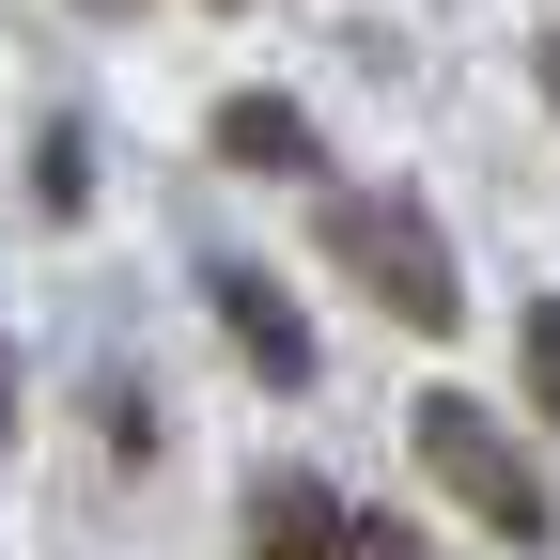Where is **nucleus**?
<instances>
[{
  "instance_id": "1",
  "label": "nucleus",
  "mask_w": 560,
  "mask_h": 560,
  "mask_svg": "<svg viewBox=\"0 0 560 560\" xmlns=\"http://www.w3.org/2000/svg\"><path fill=\"white\" fill-rule=\"evenodd\" d=\"M327 249L359 265V296H374L389 327H420V342H452V327H467V280H452L436 219H420L405 187H342V202H327Z\"/></svg>"
},
{
  "instance_id": "2",
  "label": "nucleus",
  "mask_w": 560,
  "mask_h": 560,
  "mask_svg": "<svg viewBox=\"0 0 560 560\" xmlns=\"http://www.w3.org/2000/svg\"><path fill=\"white\" fill-rule=\"evenodd\" d=\"M420 467H436V482H452V499L499 529V545H545V529H560V514H545V467H529V452H514L467 389H420Z\"/></svg>"
},
{
  "instance_id": "3",
  "label": "nucleus",
  "mask_w": 560,
  "mask_h": 560,
  "mask_svg": "<svg viewBox=\"0 0 560 560\" xmlns=\"http://www.w3.org/2000/svg\"><path fill=\"white\" fill-rule=\"evenodd\" d=\"M219 327H234V359L265 389H312V327H296V296H280L265 265H219Z\"/></svg>"
},
{
  "instance_id": "4",
  "label": "nucleus",
  "mask_w": 560,
  "mask_h": 560,
  "mask_svg": "<svg viewBox=\"0 0 560 560\" xmlns=\"http://www.w3.org/2000/svg\"><path fill=\"white\" fill-rule=\"evenodd\" d=\"M249 560H342V499L312 467H249Z\"/></svg>"
},
{
  "instance_id": "5",
  "label": "nucleus",
  "mask_w": 560,
  "mask_h": 560,
  "mask_svg": "<svg viewBox=\"0 0 560 560\" xmlns=\"http://www.w3.org/2000/svg\"><path fill=\"white\" fill-rule=\"evenodd\" d=\"M219 156H234V172H312V109L234 94V109H219Z\"/></svg>"
},
{
  "instance_id": "6",
  "label": "nucleus",
  "mask_w": 560,
  "mask_h": 560,
  "mask_svg": "<svg viewBox=\"0 0 560 560\" xmlns=\"http://www.w3.org/2000/svg\"><path fill=\"white\" fill-rule=\"evenodd\" d=\"M32 202H47V219H79V202H94V140H79V125L32 140Z\"/></svg>"
},
{
  "instance_id": "7",
  "label": "nucleus",
  "mask_w": 560,
  "mask_h": 560,
  "mask_svg": "<svg viewBox=\"0 0 560 560\" xmlns=\"http://www.w3.org/2000/svg\"><path fill=\"white\" fill-rule=\"evenodd\" d=\"M514 359H529V405L560 420V296H529V312H514Z\"/></svg>"
},
{
  "instance_id": "8",
  "label": "nucleus",
  "mask_w": 560,
  "mask_h": 560,
  "mask_svg": "<svg viewBox=\"0 0 560 560\" xmlns=\"http://www.w3.org/2000/svg\"><path fill=\"white\" fill-rule=\"evenodd\" d=\"M342 560H420V529L405 514H342Z\"/></svg>"
},
{
  "instance_id": "9",
  "label": "nucleus",
  "mask_w": 560,
  "mask_h": 560,
  "mask_svg": "<svg viewBox=\"0 0 560 560\" xmlns=\"http://www.w3.org/2000/svg\"><path fill=\"white\" fill-rule=\"evenodd\" d=\"M529 79H545V109H560V32H545V47H529Z\"/></svg>"
},
{
  "instance_id": "10",
  "label": "nucleus",
  "mask_w": 560,
  "mask_h": 560,
  "mask_svg": "<svg viewBox=\"0 0 560 560\" xmlns=\"http://www.w3.org/2000/svg\"><path fill=\"white\" fill-rule=\"evenodd\" d=\"M0 436H16V342H0Z\"/></svg>"
},
{
  "instance_id": "11",
  "label": "nucleus",
  "mask_w": 560,
  "mask_h": 560,
  "mask_svg": "<svg viewBox=\"0 0 560 560\" xmlns=\"http://www.w3.org/2000/svg\"><path fill=\"white\" fill-rule=\"evenodd\" d=\"M79 16H140V0H79Z\"/></svg>"
},
{
  "instance_id": "12",
  "label": "nucleus",
  "mask_w": 560,
  "mask_h": 560,
  "mask_svg": "<svg viewBox=\"0 0 560 560\" xmlns=\"http://www.w3.org/2000/svg\"><path fill=\"white\" fill-rule=\"evenodd\" d=\"M219 16H234V0H219Z\"/></svg>"
}]
</instances>
